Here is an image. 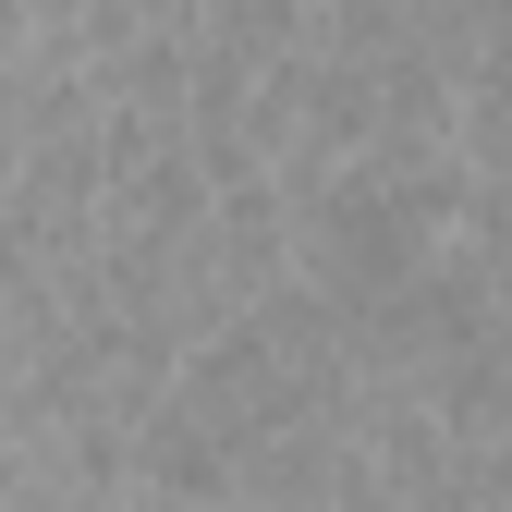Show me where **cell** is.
Segmentation results:
<instances>
[{
  "label": "cell",
  "mask_w": 512,
  "mask_h": 512,
  "mask_svg": "<svg viewBox=\"0 0 512 512\" xmlns=\"http://www.w3.org/2000/svg\"><path fill=\"white\" fill-rule=\"evenodd\" d=\"M25 49H37V0H0V74H13Z\"/></svg>",
  "instance_id": "7a4b0ae2"
},
{
  "label": "cell",
  "mask_w": 512,
  "mask_h": 512,
  "mask_svg": "<svg viewBox=\"0 0 512 512\" xmlns=\"http://www.w3.org/2000/svg\"><path fill=\"white\" fill-rule=\"evenodd\" d=\"M317 13H330V0H317Z\"/></svg>",
  "instance_id": "3957f363"
},
{
  "label": "cell",
  "mask_w": 512,
  "mask_h": 512,
  "mask_svg": "<svg viewBox=\"0 0 512 512\" xmlns=\"http://www.w3.org/2000/svg\"><path fill=\"white\" fill-rule=\"evenodd\" d=\"M464 244H476V269L500 281V305H512V171H476V196H464Z\"/></svg>",
  "instance_id": "6da1fadb"
}]
</instances>
